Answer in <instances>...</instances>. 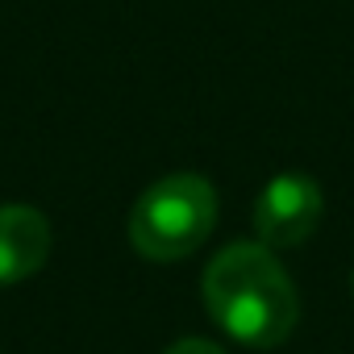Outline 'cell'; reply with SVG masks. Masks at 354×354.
I'll list each match as a JSON object with an SVG mask.
<instances>
[{"label":"cell","mask_w":354,"mask_h":354,"mask_svg":"<svg viewBox=\"0 0 354 354\" xmlns=\"http://www.w3.org/2000/svg\"><path fill=\"white\" fill-rule=\"evenodd\" d=\"M350 296H354V271H350Z\"/></svg>","instance_id":"cell-6"},{"label":"cell","mask_w":354,"mask_h":354,"mask_svg":"<svg viewBox=\"0 0 354 354\" xmlns=\"http://www.w3.org/2000/svg\"><path fill=\"white\" fill-rule=\"evenodd\" d=\"M162 354H225L217 342H209V337H180L175 346H167Z\"/></svg>","instance_id":"cell-5"},{"label":"cell","mask_w":354,"mask_h":354,"mask_svg":"<svg viewBox=\"0 0 354 354\" xmlns=\"http://www.w3.org/2000/svg\"><path fill=\"white\" fill-rule=\"evenodd\" d=\"M205 308L213 325L254 350H275L292 337L300 321V296L283 263L263 242H234L213 254L201 279Z\"/></svg>","instance_id":"cell-1"},{"label":"cell","mask_w":354,"mask_h":354,"mask_svg":"<svg viewBox=\"0 0 354 354\" xmlns=\"http://www.w3.org/2000/svg\"><path fill=\"white\" fill-rule=\"evenodd\" d=\"M50 254V221L30 205H0V283H21Z\"/></svg>","instance_id":"cell-4"},{"label":"cell","mask_w":354,"mask_h":354,"mask_svg":"<svg viewBox=\"0 0 354 354\" xmlns=\"http://www.w3.org/2000/svg\"><path fill=\"white\" fill-rule=\"evenodd\" d=\"M321 213H325L321 184L313 180V175H304V171H283L254 201V234L271 250L300 246L321 225Z\"/></svg>","instance_id":"cell-3"},{"label":"cell","mask_w":354,"mask_h":354,"mask_svg":"<svg viewBox=\"0 0 354 354\" xmlns=\"http://www.w3.org/2000/svg\"><path fill=\"white\" fill-rule=\"evenodd\" d=\"M217 221V192L196 171L154 180L129 209V246L150 263H180L205 246Z\"/></svg>","instance_id":"cell-2"}]
</instances>
